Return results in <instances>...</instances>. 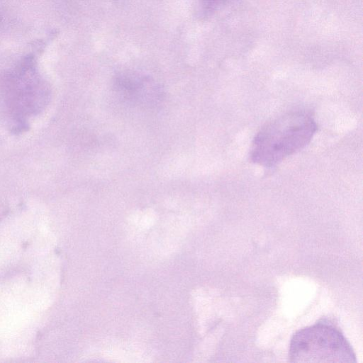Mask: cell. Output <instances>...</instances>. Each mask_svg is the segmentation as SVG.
<instances>
[{"mask_svg": "<svg viewBox=\"0 0 363 363\" xmlns=\"http://www.w3.org/2000/svg\"><path fill=\"white\" fill-rule=\"evenodd\" d=\"M289 362L307 363L356 362L345 337L334 326L317 323L297 331L289 352Z\"/></svg>", "mask_w": 363, "mask_h": 363, "instance_id": "7a4b0ae2", "label": "cell"}, {"mask_svg": "<svg viewBox=\"0 0 363 363\" xmlns=\"http://www.w3.org/2000/svg\"><path fill=\"white\" fill-rule=\"evenodd\" d=\"M318 127L304 111L283 114L266 123L255 135L250 150L251 160L271 167L306 147Z\"/></svg>", "mask_w": 363, "mask_h": 363, "instance_id": "6da1fadb", "label": "cell"}, {"mask_svg": "<svg viewBox=\"0 0 363 363\" xmlns=\"http://www.w3.org/2000/svg\"><path fill=\"white\" fill-rule=\"evenodd\" d=\"M228 0H201L202 6L207 11H212L226 3Z\"/></svg>", "mask_w": 363, "mask_h": 363, "instance_id": "5b68a950", "label": "cell"}, {"mask_svg": "<svg viewBox=\"0 0 363 363\" xmlns=\"http://www.w3.org/2000/svg\"><path fill=\"white\" fill-rule=\"evenodd\" d=\"M115 91L128 103L151 106L162 99V88L150 77L133 71L118 74L113 80Z\"/></svg>", "mask_w": 363, "mask_h": 363, "instance_id": "3957f363", "label": "cell"}, {"mask_svg": "<svg viewBox=\"0 0 363 363\" xmlns=\"http://www.w3.org/2000/svg\"><path fill=\"white\" fill-rule=\"evenodd\" d=\"M15 108L20 113L34 111L33 96L45 99V89L32 58L24 60L11 73Z\"/></svg>", "mask_w": 363, "mask_h": 363, "instance_id": "277c9868", "label": "cell"}]
</instances>
